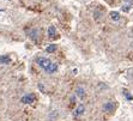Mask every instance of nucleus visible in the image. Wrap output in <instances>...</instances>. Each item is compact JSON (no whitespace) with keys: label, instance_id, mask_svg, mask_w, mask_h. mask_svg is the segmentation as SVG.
I'll list each match as a JSON object with an SVG mask.
<instances>
[{"label":"nucleus","instance_id":"1","mask_svg":"<svg viewBox=\"0 0 133 121\" xmlns=\"http://www.w3.org/2000/svg\"><path fill=\"white\" fill-rule=\"evenodd\" d=\"M36 62H37V65H39L42 70H44L47 73H54V72H56V70H58V65H56L55 62H52L48 58L40 56V58L36 59Z\"/></svg>","mask_w":133,"mask_h":121},{"label":"nucleus","instance_id":"2","mask_svg":"<svg viewBox=\"0 0 133 121\" xmlns=\"http://www.w3.org/2000/svg\"><path fill=\"white\" fill-rule=\"evenodd\" d=\"M21 101H22V103H24V104H31V103H34V101H35V95H34V94H28V95L23 96Z\"/></svg>","mask_w":133,"mask_h":121},{"label":"nucleus","instance_id":"3","mask_svg":"<svg viewBox=\"0 0 133 121\" xmlns=\"http://www.w3.org/2000/svg\"><path fill=\"white\" fill-rule=\"evenodd\" d=\"M114 109H115V102L109 101V102L104 103V105H103V110L107 111V113H111Z\"/></svg>","mask_w":133,"mask_h":121},{"label":"nucleus","instance_id":"4","mask_svg":"<svg viewBox=\"0 0 133 121\" xmlns=\"http://www.w3.org/2000/svg\"><path fill=\"white\" fill-rule=\"evenodd\" d=\"M85 113V107L83 105V104H79L77 108H76V110H74V115L76 116H80V115H83Z\"/></svg>","mask_w":133,"mask_h":121},{"label":"nucleus","instance_id":"5","mask_svg":"<svg viewBox=\"0 0 133 121\" xmlns=\"http://www.w3.org/2000/svg\"><path fill=\"white\" fill-rule=\"evenodd\" d=\"M48 36H49L50 38H55V37H56V29H55V27L50 25V27L48 28Z\"/></svg>","mask_w":133,"mask_h":121},{"label":"nucleus","instance_id":"6","mask_svg":"<svg viewBox=\"0 0 133 121\" xmlns=\"http://www.w3.org/2000/svg\"><path fill=\"white\" fill-rule=\"evenodd\" d=\"M10 62H11L10 56H7V55H0V64H1V65H9Z\"/></svg>","mask_w":133,"mask_h":121},{"label":"nucleus","instance_id":"7","mask_svg":"<svg viewBox=\"0 0 133 121\" xmlns=\"http://www.w3.org/2000/svg\"><path fill=\"white\" fill-rule=\"evenodd\" d=\"M76 94H77V96L79 97V98H84L85 97V90L82 88V86H78L77 89H76Z\"/></svg>","mask_w":133,"mask_h":121},{"label":"nucleus","instance_id":"8","mask_svg":"<svg viewBox=\"0 0 133 121\" xmlns=\"http://www.w3.org/2000/svg\"><path fill=\"white\" fill-rule=\"evenodd\" d=\"M109 16H110V18H111L113 21H115V22L120 19V13H119V12H116V11L110 12V15H109Z\"/></svg>","mask_w":133,"mask_h":121},{"label":"nucleus","instance_id":"9","mask_svg":"<svg viewBox=\"0 0 133 121\" xmlns=\"http://www.w3.org/2000/svg\"><path fill=\"white\" fill-rule=\"evenodd\" d=\"M46 50H47V53H53V52H55V50H56V44H49V46L46 48Z\"/></svg>","mask_w":133,"mask_h":121},{"label":"nucleus","instance_id":"10","mask_svg":"<svg viewBox=\"0 0 133 121\" xmlns=\"http://www.w3.org/2000/svg\"><path fill=\"white\" fill-rule=\"evenodd\" d=\"M37 35H39V31H37V30H33V31L30 33V37H31L33 40H36V38H37Z\"/></svg>","mask_w":133,"mask_h":121},{"label":"nucleus","instance_id":"11","mask_svg":"<svg viewBox=\"0 0 133 121\" xmlns=\"http://www.w3.org/2000/svg\"><path fill=\"white\" fill-rule=\"evenodd\" d=\"M123 94H125V96H126V98H127V99H133V97L129 95V92H128L127 90H123Z\"/></svg>","mask_w":133,"mask_h":121},{"label":"nucleus","instance_id":"12","mask_svg":"<svg viewBox=\"0 0 133 121\" xmlns=\"http://www.w3.org/2000/svg\"><path fill=\"white\" fill-rule=\"evenodd\" d=\"M129 7H131L129 5H123V6H122V10H123L125 12H128V11H129Z\"/></svg>","mask_w":133,"mask_h":121},{"label":"nucleus","instance_id":"13","mask_svg":"<svg viewBox=\"0 0 133 121\" xmlns=\"http://www.w3.org/2000/svg\"><path fill=\"white\" fill-rule=\"evenodd\" d=\"M123 1L126 3V5H129V6L133 4V0H123Z\"/></svg>","mask_w":133,"mask_h":121}]
</instances>
